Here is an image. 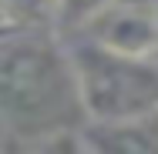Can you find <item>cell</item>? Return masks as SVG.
<instances>
[{"label": "cell", "instance_id": "cell-3", "mask_svg": "<svg viewBox=\"0 0 158 154\" xmlns=\"http://www.w3.org/2000/svg\"><path fill=\"white\" fill-rule=\"evenodd\" d=\"M88 37L108 50L128 57L158 54V3L155 0H114L101 17L91 20Z\"/></svg>", "mask_w": 158, "mask_h": 154}, {"label": "cell", "instance_id": "cell-8", "mask_svg": "<svg viewBox=\"0 0 158 154\" xmlns=\"http://www.w3.org/2000/svg\"><path fill=\"white\" fill-rule=\"evenodd\" d=\"M155 3H158V0H155Z\"/></svg>", "mask_w": 158, "mask_h": 154}, {"label": "cell", "instance_id": "cell-4", "mask_svg": "<svg viewBox=\"0 0 158 154\" xmlns=\"http://www.w3.org/2000/svg\"><path fill=\"white\" fill-rule=\"evenodd\" d=\"M81 134L91 154H158V107L125 121H84Z\"/></svg>", "mask_w": 158, "mask_h": 154}, {"label": "cell", "instance_id": "cell-6", "mask_svg": "<svg viewBox=\"0 0 158 154\" xmlns=\"http://www.w3.org/2000/svg\"><path fill=\"white\" fill-rule=\"evenodd\" d=\"M114 0H57V34H81Z\"/></svg>", "mask_w": 158, "mask_h": 154}, {"label": "cell", "instance_id": "cell-5", "mask_svg": "<svg viewBox=\"0 0 158 154\" xmlns=\"http://www.w3.org/2000/svg\"><path fill=\"white\" fill-rule=\"evenodd\" d=\"M7 24L17 30H54L57 34V0H0Z\"/></svg>", "mask_w": 158, "mask_h": 154}, {"label": "cell", "instance_id": "cell-1", "mask_svg": "<svg viewBox=\"0 0 158 154\" xmlns=\"http://www.w3.org/2000/svg\"><path fill=\"white\" fill-rule=\"evenodd\" d=\"M0 124L27 148L81 127L84 107L71 50L54 30H0Z\"/></svg>", "mask_w": 158, "mask_h": 154}, {"label": "cell", "instance_id": "cell-7", "mask_svg": "<svg viewBox=\"0 0 158 154\" xmlns=\"http://www.w3.org/2000/svg\"><path fill=\"white\" fill-rule=\"evenodd\" d=\"M10 24H7V14H3V7H0V30H7Z\"/></svg>", "mask_w": 158, "mask_h": 154}, {"label": "cell", "instance_id": "cell-2", "mask_svg": "<svg viewBox=\"0 0 158 154\" xmlns=\"http://www.w3.org/2000/svg\"><path fill=\"white\" fill-rule=\"evenodd\" d=\"M67 50L84 121H125L158 107V67L152 57H128L91 37Z\"/></svg>", "mask_w": 158, "mask_h": 154}]
</instances>
